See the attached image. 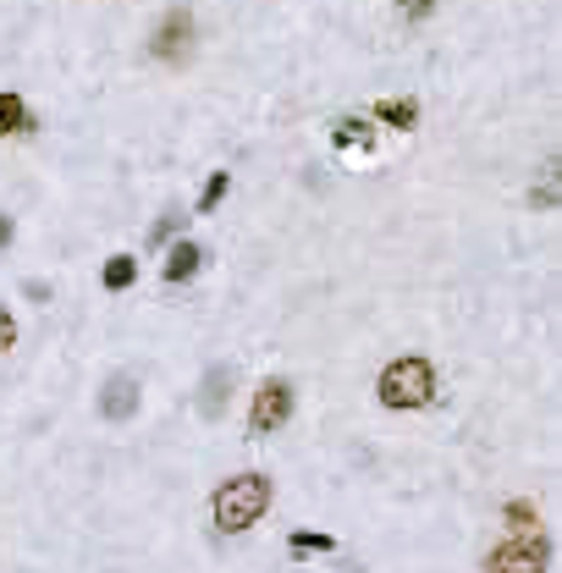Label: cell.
<instances>
[{
    "instance_id": "obj_1",
    "label": "cell",
    "mask_w": 562,
    "mask_h": 573,
    "mask_svg": "<svg viewBox=\"0 0 562 573\" xmlns=\"http://www.w3.org/2000/svg\"><path fill=\"white\" fill-rule=\"evenodd\" d=\"M271 475H259V469H248V475H232V480H221V491H215V530L221 535H248L265 513H271Z\"/></svg>"
},
{
    "instance_id": "obj_2",
    "label": "cell",
    "mask_w": 562,
    "mask_h": 573,
    "mask_svg": "<svg viewBox=\"0 0 562 573\" xmlns=\"http://www.w3.org/2000/svg\"><path fill=\"white\" fill-rule=\"evenodd\" d=\"M375 397L381 408H397V414H414V408H431L436 403V364L425 353H403L381 370L375 381Z\"/></svg>"
},
{
    "instance_id": "obj_3",
    "label": "cell",
    "mask_w": 562,
    "mask_h": 573,
    "mask_svg": "<svg viewBox=\"0 0 562 573\" xmlns=\"http://www.w3.org/2000/svg\"><path fill=\"white\" fill-rule=\"evenodd\" d=\"M552 569V541L547 530H519L508 535L491 558H486V573H547Z\"/></svg>"
},
{
    "instance_id": "obj_4",
    "label": "cell",
    "mask_w": 562,
    "mask_h": 573,
    "mask_svg": "<svg viewBox=\"0 0 562 573\" xmlns=\"http://www.w3.org/2000/svg\"><path fill=\"white\" fill-rule=\"evenodd\" d=\"M193 39H199L193 11H188V6H171V11L155 22V33H149V55H155V61H166V66H177V61H188Z\"/></svg>"
},
{
    "instance_id": "obj_5",
    "label": "cell",
    "mask_w": 562,
    "mask_h": 573,
    "mask_svg": "<svg viewBox=\"0 0 562 573\" xmlns=\"http://www.w3.org/2000/svg\"><path fill=\"white\" fill-rule=\"evenodd\" d=\"M293 381H282V375H271V381H259V392H254V403H248V431L254 436H276L287 420H293Z\"/></svg>"
},
{
    "instance_id": "obj_6",
    "label": "cell",
    "mask_w": 562,
    "mask_h": 573,
    "mask_svg": "<svg viewBox=\"0 0 562 573\" xmlns=\"http://www.w3.org/2000/svg\"><path fill=\"white\" fill-rule=\"evenodd\" d=\"M132 414H138V375H132V370H116V375L99 386V420L121 425V420H132Z\"/></svg>"
},
{
    "instance_id": "obj_7",
    "label": "cell",
    "mask_w": 562,
    "mask_h": 573,
    "mask_svg": "<svg viewBox=\"0 0 562 573\" xmlns=\"http://www.w3.org/2000/svg\"><path fill=\"white\" fill-rule=\"evenodd\" d=\"M199 265H204V248H199L193 237H177V243H171V254H166V282H177V287H182V282H193V276H199Z\"/></svg>"
},
{
    "instance_id": "obj_8",
    "label": "cell",
    "mask_w": 562,
    "mask_h": 573,
    "mask_svg": "<svg viewBox=\"0 0 562 573\" xmlns=\"http://www.w3.org/2000/svg\"><path fill=\"white\" fill-rule=\"evenodd\" d=\"M226 392H232V364H215L210 381L199 386V414L204 420H221L226 414Z\"/></svg>"
},
{
    "instance_id": "obj_9",
    "label": "cell",
    "mask_w": 562,
    "mask_h": 573,
    "mask_svg": "<svg viewBox=\"0 0 562 573\" xmlns=\"http://www.w3.org/2000/svg\"><path fill=\"white\" fill-rule=\"evenodd\" d=\"M331 138H337V149H353V155H364V149L375 144V121H364V116H342V121L331 127Z\"/></svg>"
},
{
    "instance_id": "obj_10",
    "label": "cell",
    "mask_w": 562,
    "mask_h": 573,
    "mask_svg": "<svg viewBox=\"0 0 562 573\" xmlns=\"http://www.w3.org/2000/svg\"><path fill=\"white\" fill-rule=\"evenodd\" d=\"M375 127L414 132V127H420V105H414V99H381V105H375Z\"/></svg>"
},
{
    "instance_id": "obj_11",
    "label": "cell",
    "mask_w": 562,
    "mask_h": 573,
    "mask_svg": "<svg viewBox=\"0 0 562 573\" xmlns=\"http://www.w3.org/2000/svg\"><path fill=\"white\" fill-rule=\"evenodd\" d=\"M99 282H105L110 293H127V287L138 282V259H132V254H110L105 270H99Z\"/></svg>"
},
{
    "instance_id": "obj_12",
    "label": "cell",
    "mask_w": 562,
    "mask_h": 573,
    "mask_svg": "<svg viewBox=\"0 0 562 573\" xmlns=\"http://www.w3.org/2000/svg\"><path fill=\"white\" fill-rule=\"evenodd\" d=\"M28 127H33V116H28L22 94H0V138H17V132H28Z\"/></svg>"
},
{
    "instance_id": "obj_13",
    "label": "cell",
    "mask_w": 562,
    "mask_h": 573,
    "mask_svg": "<svg viewBox=\"0 0 562 573\" xmlns=\"http://www.w3.org/2000/svg\"><path fill=\"white\" fill-rule=\"evenodd\" d=\"M298 558H326V552H337V535H320V530H293V541H287Z\"/></svg>"
},
{
    "instance_id": "obj_14",
    "label": "cell",
    "mask_w": 562,
    "mask_h": 573,
    "mask_svg": "<svg viewBox=\"0 0 562 573\" xmlns=\"http://www.w3.org/2000/svg\"><path fill=\"white\" fill-rule=\"evenodd\" d=\"M558 177H562V166H558V160H547V166H541V177H536V193H530V204H536V210H552V204H558Z\"/></svg>"
},
{
    "instance_id": "obj_15",
    "label": "cell",
    "mask_w": 562,
    "mask_h": 573,
    "mask_svg": "<svg viewBox=\"0 0 562 573\" xmlns=\"http://www.w3.org/2000/svg\"><path fill=\"white\" fill-rule=\"evenodd\" d=\"M226 193H232V177H226V171H215V177L204 182V193H199V215H210V210H215Z\"/></svg>"
},
{
    "instance_id": "obj_16",
    "label": "cell",
    "mask_w": 562,
    "mask_h": 573,
    "mask_svg": "<svg viewBox=\"0 0 562 573\" xmlns=\"http://www.w3.org/2000/svg\"><path fill=\"white\" fill-rule=\"evenodd\" d=\"M397 11H403V22H425L436 11V0H397Z\"/></svg>"
},
{
    "instance_id": "obj_17",
    "label": "cell",
    "mask_w": 562,
    "mask_h": 573,
    "mask_svg": "<svg viewBox=\"0 0 562 573\" xmlns=\"http://www.w3.org/2000/svg\"><path fill=\"white\" fill-rule=\"evenodd\" d=\"M177 226H182V221H177V215H166V221L149 232V243H155V248H160V243H177Z\"/></svg>"
},
{
    "instance_id": "obj_18",
    "label": "cell",
    "mask_w": 562,
    "mask_h": 573,
    "mask_svg": "<svg viewBox=\"0 0 562 573\" xmlns=\"http://www.w3.org/2000/svg\"><path fill=\"white\" fill-rule=\"evenodd\" d=\"M11 342H17V320H11V309H0V359L11 353Z\"/></svg>"
},
{
    "instance_id": "obj_19",
    "label": "cell",
    "mask_w": 562,
    "mask_h": 573,
    "mask_svg": "<svg viewBox=\"0 0 562 573\" xmlns=\"http://www.w3.org/2000/svg\"><path fill=\"white\" fill-rule=\"evenodd\" d=\"M11 232H17V221H11V215H6V210H0V248H6V243H11Z\"/></svg>"
}]
</instances>
